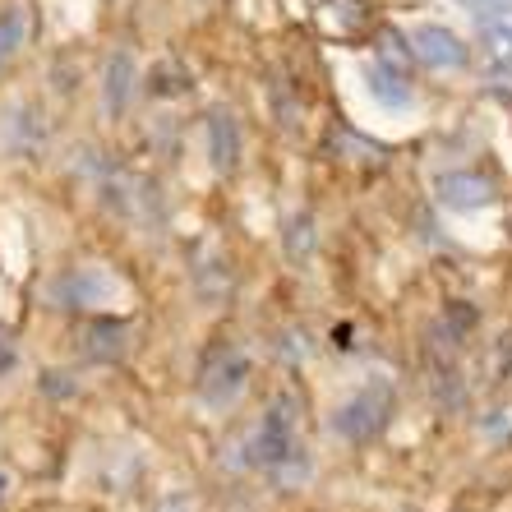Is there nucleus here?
Returning a JSON list of instances; mask_svg holds the SVG:
<instances>
[{"mask_svg": "<svg viewBox=\"0 0 512 512\" xmlns=\"http://www.w3.org/2000/svg\"><path fill=\"white\" fill-rule=\"evenodd\" d=\"M291 411H296L291 397H277L273 411L263 416L259 434H254V462L277 480H296V476L310 471V462H305V443H300V434H296V416H291Z\"/></svg>", "mask_w": 512, "mask_h": 512, "instance_id": "nucleus-1", "label": "nucleus"}, {"mask_svg": "<svg viewBox=\"0 0 512 512\" xmlns=\"http://www.w3.org/2000/svg\"><path fill=\"white\" fill-rule=\"evenodd\" d=\"M388 416H393V383L370 379L356 397H346L333 411V434L346 443H370L374 434H383Z\"/></svg>", "mask_w": 512, "mask_h": 512, "instance_id": "nucleus-2", "label": "nucleus"}, {"mask_svg": "<svg viewBox=\"0 0 512 512\" xmlns=\"http://www.w3.org/2000/svg\"><path fill=\"white\" fill-rule=\"evenodd\" d=\"M245 383H250V356L240 351L236 342H217L208 346V356L199 365V397L217 411H227L236 406V397L245 393Z\"/></svg>", "mask_w": 512, "mask_h": 512, "instance_id": "nucleus-3", "label": "nucleus"}, {"mask_svg": "<svg viewBox=\"0 0 512 512\" xmlns=\"http://www.w3.org/2000/svg\"><path fill=\"white\" fill-rule=\"evenodd\" d=\"M406 47H411V56H416L420 65H429V70H466V60H471L466 42L443 24H416L411 37H406Z\"/></svg>", "mask_w": 512, "mask_h": 512, "instance_id": "nucleus-4", "label": "nucleus"}, {"mask_svg": "<svg viewBox=\"0 0 512 512\" xmlns=\"http://www.w3.org/2000/svg\"><path fill=\"white\" fill-rule=\"evenodd\" d=\"M494 180L480 176V171H448V176H439V199L448 203V208H462V213H471V208H489L494 203Z\"/></svg>", "mask_w": 512, "mask_h": 512, "instance_id": "nucleus-5", "label": "nucleus"}, {"mask_svg": "<svg viewBox=\"0 0 512 512\" xmlns=\"http://www.w3.org/2000/svg\"><path fill=\"white\" fill-rule=\"evenodd\" d=\"M208 157H213V171L231 176L240 167V125L231 111H208Z\"/></svg>", "mask_w": 512, "mask_h": 512, "instance_id": "nucleus-6", "label": "nucleus"}, {"mask_svg": "<svg viewBox=\"0 0 512 512\" xmlns=\"http://www.w3.org/2000/svg\"><path fill=\"white\" fill-rule=\"evenodd\" d=\"M130 93H134V60H130V51H116L107 60V79H102V107H107V116H120V111L130 107Z\"/></svg>", "mask_w": 512, "mask_h": 512, "instance_id": "nucleus-7", "label": "nucleus"}, {"mask_svg": "<svg viewBox=\"0 0 512 512\" xmlns=\"http://www.w3.org/2000/svg\"><path fill=\"white\" fill-rule=\"evenodd\" d=\"M365 19H370V14H365V5H360V0H328V5L319 10V24L328 28V33H337V37L360 33V28H365Z\"/></svg>", "mask_w": 512, "mask_h": 512, "instance_id": "nucleus-8", "label": "nucleus"}, {"mask_svg": "<svg viewBox=\"0 0 512 512\" xmlns=\"http://www.w3.org/2000/svg\"><path fill=\"white\" fill-rule=\"evenodd\" d=\"M365 79H370V93L379 97L383 107H406V102H411V84H406V74L388 70V65H379V60L365 70Z\"/></svg>", "mask_w": 512, "mask_h": 512, "instance_id": "nucleus-9", "label": "nucleus"}, {"mask_svg": "<svg viewBox=\"0 0 512 512\" xmlns=\"http://www.w3.org/2000/svg\"><path fill=\"white\" fill-rule=\"evenodd\" d=\"M24 42H28V14L24 10H5L0 14V74H5V65L24 51Z\"/></svg>", "mask_w": 512, "mask_h": 512, "instance_id": "nucleus-10", "label": "nucleus"}, {"mask_svg": "<svg viewBox=\"0 0 512 512\" xmlns=\"http://www.w3.org/2000/svg\"><path fill=\"white\" fill-rule=\"evenodd\" d=\"M190 88V70H180L176 60H162L153 70V93L157 97H176V93H185Z\"/></svg>", "mask_w": 512, "mask_h": 512, "instance_id": "nucleus-11", "label": "nucleus"}, {"mask_svg": "<svg viewBox=\"0 0 512 512\" xmlns=\"http://www.w3.org/2000/svg\"><path fill=\"white\" fill-rule=\"evenodd\" d=\"M88 337H97L88 351H93V356H102V360H111V356H120V351H125V328H120V323H93V333H88Z\"/></svg>", "mask_w": 512, "mask_h": 512, "instance_id": "nucleus-12", "label": "nucleus"}, {"mask_svg": "<svg viewBox=\"0 0 512 512\" xmlns=\"http://www.w3.org/2000/svg\"><path fill=\"white\" fill-rule=\"evenodd\" d=\"M480 42H485V56L494 60V65H512V28H503V24H485Z\"/></svg>", "mask_w": 512, "mask_h": 512, "instance_id": "nucleus-13", "label": "nucleus"}, {"mask_svg": "<svg viewBox=\"0 0 512 512\" xmlns=\"http://www.w3.org/2000/svg\"><path fill=\"white\" fill-rule=\"evenodd\" d=\"M291 236H286V254L291 259H305V254L314 250V222H310V213H300V217H291Z\"/></svg>", "mask_w": 512, "mask_h": 512, "instance_id": "nucleus-14", "label": "nucleus"}, {"mask_svg": "<svg viewBox=\"0 0 512 512\" xmlns=\"http://www.w3.org/2000/svg\"><path fill=\"white\" fill-rule=\"evenodd\" d=\"M379 65H388V70H397V74H406V56H411V47H402V37L393 33V28H383L379 33Z\"/></svg>", "mask_w": 512, "mask_h": 512, "instance_id": "nucleus-15", "label": "nucleus"}, {"mask_svg": "<svg viewBox=\"0 0 512 512\" xmlns=\"http://www.w3.org/2000/svg\"><path fill=\"white\" fill-rule=\"evenodd\" d=\"M462 10H471L476 19H503V14H512V0H457Z\"/></svg>", "mask_w": 512, "mask_h": 512, "instance_id": "nucleus-16", "label": "nucleus"}, {"mask_svg": "<svg viewBox=\"0 0 512 512\" xmlns=\"http://www.w3.org/2000/svg\"><path fill=\"white\" fill-rule=\"evenodd\" d=\"M162 512H190V503H180V499H171V503H167V508H162Z\"/></svg>", "mask_w": 512, "mask_h": 512, "instance_id": "nucleus-17", "label": "nucleus"}]
</instances>
